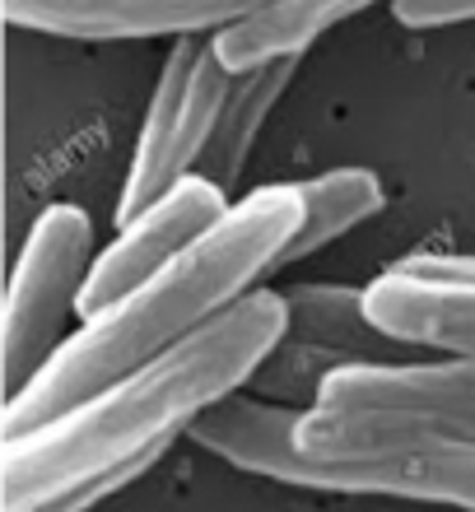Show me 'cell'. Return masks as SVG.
Returning a JSON list of instances; mask_svg holds the SVG:
<instances>
[{"label":"cell","instance_id":"obj_11","mask_svg":"<svg viewBox=\"0 0 475 512\" xmlns=\"http://www.w3.org/2000/svg\"><path fill=\"white\" fill-rule=\"evenodd\" d=\"M303 66V52L294 56H275L266 66L247 70V75H233L229 84V98H224V108H219V122L210 131V145H205L201 163H196V173L210 177L215 187L229 191L247 168V154L257 145V131L266 122V112L285 98V89L294 84Z\"/></svg>","mask_w":475,"mask_h":512},{"label":"cell","instance_id":"obj_16","mask_svg":"<svg viewBox=\"0 0 475 512\" xmlns=\"http://www.w3.org/2000/svg\"><path fill=\"white\" fill-rule=\"evenodd\" d=\"M392 14L406 28H443L475 19V0H392Z\"/></svg>","mask_w":475,"mask_h":512},{"label":"cell","instance_id":"obj_23","mask_svg":"<svg viewBox=\"0 0 475 512\" xmlns=\"http://www.w3.org/2000/svg\"><path fill=\"white\" fill-rule=\"evenodd\" d=\"M0 210H5V196H0Z\"/></svg>","mask_w":475,"mask_h":512},{"label":"cell","instance_id":"obj_10","mask_svg":"<svg viewBox=\"0 0 475 512\" xmlns=\"http://www.w3.org/2000/svg\"><path fill=\"white\" fill-rule=\"evenodd\" d=\"M368 5H378V0H271L257 14L219 28L215 52L229 75H247V70L266 66L275 56L308 52L331 24L368 10Z\"/></svg>","mask_w":475,"mask_h":512},{"label":"cell","instance_id":"obj_6","mask_svg":"<svg viewBox=\"0 0 475 512\" xmlns=\"http://www.w3.org/2000/svg\"><path fill=\"white\" fill-rule=\"evenodd\" d=\"M224 215H229V196H224V187H215L210 177L187 173L182 182H173L150 210H140V215L117 233V243H108V252L94 256L80 298H75V317L89 322V317H98L103 308H112L117 298L140 289V284L150 280V275H159L173 256H182L191 243H201Z\"/></svg>","mask_w":475,"mask_h":512},{"label":"cell","instance_id":"obj_8","mask_svg":"<svg viewBox=\"0 0 475 512\" xmlns=\"http://www.w3.org/2000/svg\"><path fill=\"white\" fill-rule=\"evenodd\" d=\"M317 405L434 419L475 433V359L452 354L438 364H340L326 373Z\"/></svg>","mask_w":475,"mask_h":512},{"label":"cell","instance_id":"obj_1","mask_svg":"<svg viewBox=\"0 0 475 512\" xmlns=\"http://www.w3.org/2000/svg\"><path fill=\"white\" fill-rule=\"evenodd\" d=\"M289 336L285 289H252L145 368L70 405L42 429L0 443V512H28L126 461L163 457L177 433L243 391Z\"/></svg>","mask_w":475,"mask_h":512},{"label":"cell","instance_id":"obj_5","mask_svg":"<svg viewBox=\"0 0 475 512\" xmlns=\"http://www.w3.org/2000/svg\"><path fill=\"white\" fill-rule=\"evenodd\" d=\"M94 266V224L80 205H47L24 238L5 289V382L24 387L66 340V317Z\"/></svg>","mask_w":475,"mask_h":512},{"label":"cell","instance_id":"obj_14","mask_svg":"<svg viewBox=\"0 0 475 512\" xmlns=\"http://www.w3.org/2000/svg\"><path fill=\"white\" fill-rule=\"evenodd\" d=\"M345 359L331 350H322V345H308V340H280L266 359H261V368L247 378L243 391H252L257 401L266 405H289L294 410V401H313L317 405V391H322L326 373L331 368H340Z\"/></svg>","mask_w":475,"mask_h":512},{"label":"cell","instance_id":"obj_4","mask_svg":"<svg viewBox=\"0 0 475 512\" xmlns=\"http://www.w3.org/2000/svg\"><path fill=\"white\" fill-rule=\"evenodd\" d=\"M229 84V70L215 52V33H187L173 42L117 201V229H126L140 210H150L173 182L196 173L219 108L229 98Z\"/></svg>","mask_w":475,"mask_h":512},{"label":"cell","instance_id":"obj_9","mask_svg":"<svg viewBox=\"0 0 475 512\" xmlns=\"http://www.w3.org/2000/svg\"><path fill=\"white\" fill-rule=\"evenodd\" d=\"M364 312L396 345H420L475 359V280L429 275L396 261L364 289Z\"/></svg>","mask_w":475,"mask_h":512},{"label":"cell","instance_id":"obj_12","mask_svg":"<svg viewBox=\"0 0 475 512\" xmlns=\"http://www.w3.org/2000/svg\"><path fill=\"white\" fill-rule=\"evenodd\" d=\"M289 303V340H308L322 350L340 354L345 364H392L387 340L364 312V289L354 284H294L285 289Z\"/></svg>","mask_w":475,"mask_h":512},{"label":"cell","instance_id":"obj_21","mask_svg":"<svg viewBox=\"0 0 475 512\" xmlns=\"http://www.w3.org/2000/svg\"><path fill=\"white\" fill-rule=\"evenodd\" d=\"M0 266H5V224H0Z\"/></svg>","mask_w":475,"mask_h":512},{"label":"cell","instance_id":"obj_13","mask_svg":"<svg viewBox=\"0 0 475 512\" xmlns=\"http://www.w3.org/2000/svg\"><path fill=\"white\" fill-rule=\"evenodd\" d=\"M303 201L299 229L289 233V243L280 247V256L271 261V270H285L303 256L322 252L326 243L345 238L350 229H359L364 219H373L382 210V182L373 168H331L317 173L308 182H294Z\"/></svg>","mask_w":475,"mask_h":512},{"label":"cell","instance_id":"obj_7","mask_svg":"<svg viewBox=\"0 0 475 512\" xmlns=\"http://www.w3.org/2000/svg\"><path fill=\"white\" fill-rule=\"evenodd\" d=\"M271 0H5L10 24L56 33V38H187L229 28Z\"/></svg>","mask_w":475,"mask_h":512},{"label":"cell","instance_id":"obj_3","mask_svg":"<svg viewBox=\"0 0 475 512\" xmlns=\"http://www.w3.org/2000/svg\"><path fill=\"white\" fill-rule=\"evenodd\" d=\"M289 405H266L233 391L187 429L191 443L247 475L313 494H382L475 512V452H392V457H303L294 447Z\"/></svg>","mask_w":475,"mask_h":512},{"label":"cell","instance_id":"obj_15","mask_svg":"<svg viewBox=\"0 0 475 512\" xmlns=\"http://www.w3.org/2000/svg\"><path fill=\"white\" fill-rule=\"evenodd\" d=\"M159 457H140V461H126V466H117V471H103L94 475V480H80V485H70L66 494H56V499L38 503V508H28V512H89L94 503L112 499L117 489H126L131 480H140V475L150 471Z\"/></svg>","mask_w":475,"mask_h":512},{"label":"cell","instance_id":"obj_19","mask_svg":"<svg viewBox=\"0 0 475 512\" xmlns=\"http://www.w3.org/2000/svg\"><path fill=\"white\" fill-rule=\"evenodd\" d=\"M5 410H10V382L0 373V438H5Z\"/></svg>","mask_w":475,"mask_h":512},{"label":"cell","instance_id":"obj_17","mask_svg":"<svg viewBox=\"0 0 475 512\" xmlns=\"http://www.w3.org/2000/svg\"><path fill=\"white\" fill-rule=\"evenodd\" d=\"M401 266H410V270H429V275H471V280H475V256L420 252V256H406Z\"/></svg>","mask_w":475,"mask_h":512},{"label":"cell","instance_id":"obj_22","mask_svg":"<svg viewBox=\"0 0 475 512\" xmlns=\"http://www.w3.org/2000/svg\"><path fill=\"white\" fill-rule=\"evenodd\" d=\"M0 122H5V84H0Z\"/></svg>","mask_w":475,"mask_h":512},{"label":"cell","instance_id":"obj_2","mask_svg":"<svg viewBox=\"0 0 475 512\" xmlns=\"http://www.w3.org/2000/svg\"><path fill=\"white\" fill-rule=\"evenodd\" d=\"M299 219V187H257L243 201H233L229 215L201 243H191L159 275H150L140 289L117 298L112 308L61 340V350L10 396L5 438L42 429L47 419L66 415L70 405L145 368L163 350H173L177 340L201 331L229 303L252 294V284L271 270Z\"/></svg>","mask_w":475,"mask_h":512},{"label":"cell","instance_id":"obj_18","mask_svg":"<svg viewBox=\"0 0 475 512\" xmlns=\"http://www.w3.org/2000/svg\"><path fill=\"white\" fill-rule=\"evenodd\" d=\"M5 336H10V322H5V294H0V373H5Z\"/></svg>","mask_w":475,"mask_h":512},{"label":"cell","instance_id":"obj_20","mask_svg":"<svg viewBox=\"0 0 475 512\" xmlns=\"http://www.w3.org/2000/svg\"><path fill=\"white\" fill-rule=\"evenodd\" d=\"M5 24H10V14H5V0H0V33H5Z\"/></svg>","mask_w":475,"mask_h":512}]
</instances>
